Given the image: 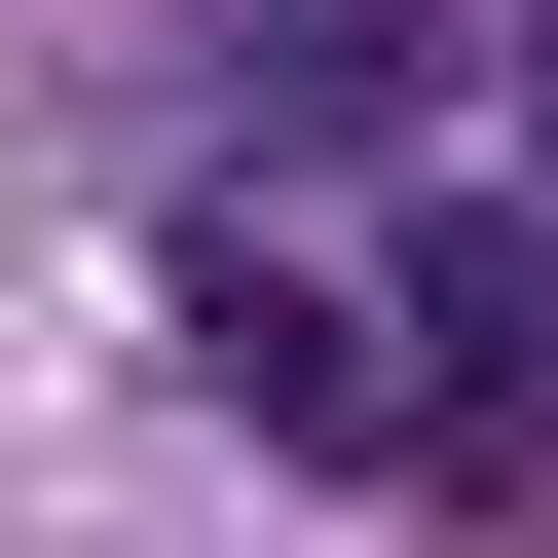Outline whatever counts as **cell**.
Returning a JSON list of instances; mask_svg holds the SVG:
<instances>
[{
  "label": "cell",
  "instance_id": "cell-1",
  "mask_svg": "<svg viewBox=\"0 0 558 558\" xmlns=\"http://www.w3.org/2000/svg\"><path fill=\"white\" fill-rule=\"evenodd\" d=\"M149 299H186V373H223L260 447H299V484H447V373H410V299H373L336 223L186 186V223H149Z\"/></svg>",
  "mask_w": 558,
  "mask_h": 558
},
{
  "label": "cell",
  "instance_id": "cell-2",
  "mask_svg": "<svg viewBox=\"0 0 558 558\" xmlns=\"http://www.w3.org/2000/svg\"><path fill=\"white\" fill-rule=\"evenodd\" d=\"M373 299H410V373H447V484L558 410V260H521V186H373Z\"/></svg>",
  "mask_w": 558,
  "mask_h": 558
}]
</instances>
